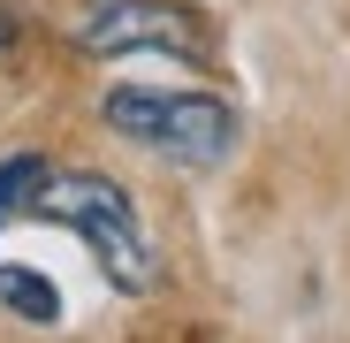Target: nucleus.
<instances>
[{"label":"nucleus","mask_w":350,"mask_h":343,"mask_svg":"<svg viewBox=\"0 0 350 343\" xmlns=\"http://www.w3.org/2000/svg\"><path fill=\"white\" fill-rule=\"evenodd\" d=\"M31 214L77 229V237L92 244V259L107 267L114 290H152V282H160V259H152V244H145L137 206H130V191H122V183L84 176V168H62V176H46V183H38Z\"/></svg>","instance_id":"1"},{"label":"nucleus","mask_w":350,"mask_h":343,"mask_svg":"<svg viewBox=\"0 0 350 343\" xmlns=\"http://www.w3.org/2000/svg\"><path fill=\"white\" fill-rule=\"evenodd\" d=\"M99 114H107V130H122V138L183 160V168H206V160H221L228 145H237V114H228L213 92H145V84H122V92L99 99Z\"/></svg>","instance_id":"2"},{"label":"nucleus","mask_w":350,"mask_h":343,"mask_svg":"<svg viewBox=\"0 0 350 343\" xmlns=\"http://www.w3.org/2000/svg\"><path fill=\"white\" fill-rule=\"evenodd\" d=\"M77 46L84 53H198V23L167 0H92L84 23H77Z\"/></svg>","instance_id":"3"},{"label":"nucleus","mask_w":350,"mask_h":343,"mask_svg":"<svg viewBox=\"0 0 350 343\" xmlns=\"http://www.w3.org/2000/svg\"><path fill=\"white\" fill-rule=\"evenodd\" d=\"M0 305L8 313H23V320H62V290L38 275V267H0Z\"/></svg>","instance_id":"4"},{"label":"nucleus","mask_w":350,"mask_h":343,"mask_svg":"<svg viewBox=\"0 0 350 343\" xmlns=\"http://www.w3.org/2000/svg\"><path fill=\"white\" fill-rule=\"evenodd\" d=\"M53 176L46 168V153H16V160H0V229H8L31 199H38V183Z\"/></svg>","instance_id":"5"},{"label":"nucleus","mask_w":350,"mask_h":343,"mask_svg":"<svg viewBox=\"0 0 350 343\" xmlns=\"http://www.w3.org/2000/svg\"><path fill=\"white\" fill-rule=\"evenodd\" d=\"M8 38H16V23H8V8H0V46H8Z\"/></svg>","instance_id":"6"}]
</instances>
